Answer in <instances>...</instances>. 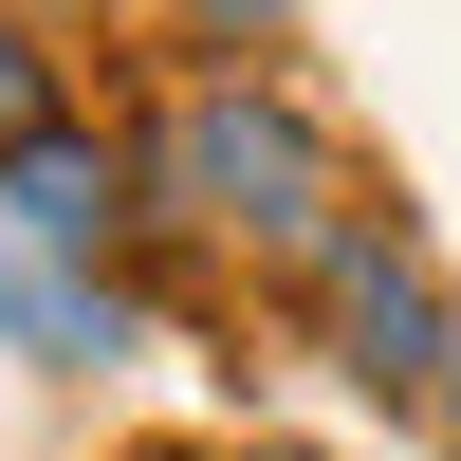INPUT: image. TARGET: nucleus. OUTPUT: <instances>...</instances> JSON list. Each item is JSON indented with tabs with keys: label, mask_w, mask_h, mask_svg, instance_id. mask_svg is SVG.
<instances>
[{
	"label": "nucleus",
	"mask_w": 461,
	"mask_h": 461,
	"mask_svg": "<svg viewBox=\"0 0 461 461\" xmlns=\"http://www.w3.org/2000/svg\"><path fill=\"white\" fill-rule=\"evenodd\" d=\"M203 19H221V37H277V0H203Z\"/></svg>",
	"instance_id": "5"
},
{
	"label": "nucleus",
	"mask_w": 461,
	"mask_h": 461,
	"mask_svg": "<svg viewBox=\"0 0 461 461\" xmlns=\"http://www.w3.org/2000/svg\"><path fill=\"white\" fill-rule=\"evenodd\" d=\"M167 185H185V203H221V221H258V240H314L332 148L295 130V111H258V93H203V111L167 130Z\"/></svg>",
	"instance_id": "1"
},
{
	"label": "nucleus",
	"mask_w": 461,
	"mask_h": 461,
	"mask_svg": "<svg viewBox=\"0 0 461 461\" xmlns=\"http://www.w3.org/2000/svg\"><path fill=\"white\" fill-rule=\"evenodd\" d=\"M332 369H351L369 406H443V388H461V351H443V295L406 277L369 221L332 240Z\"/></svg>",
	"instance_id": "2"
},
{
	"label": "nucleus",
	"mask_w": 461,
	"mask_h": 461,
	"mask_svg": "<svg viewBox=\"0 0 461 461\" xmlns=\"http://www.w3.org/2000/svg\"><path fill=\"white\" fill-rule=\"evenodd\" d=\"M0 185H19V240H56V258L130 221V203H111V148H74V130H37L19 167H0Z\"/></svg>",
	"instance_id": "3"
},
{
	"label": "nucleus",
	"mask_w": 461,
	"mask_h": 461,
	"mask_svg": "<svg viewBox=\"0 0 461 461\" xmlns=\"http://www.w3.org/2000/svg\"><path fill=\"white\" fill-rule=\"evenodd\" d=\"M37 130H56V93H37V56H19V37H0V167H19Z\"/></svg>",
	"instance_id": "4"
}]
</instances>
